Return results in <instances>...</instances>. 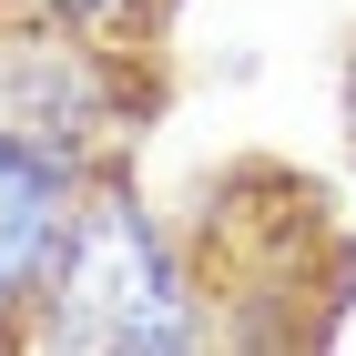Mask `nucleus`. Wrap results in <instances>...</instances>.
<instances>
[{
  "label": "nucleus",
  "mask_w": 356,
  "mask_h": 356,
  "mask_svg": "<svg viewBox=\"0 0 356 356\" xmlns=\"http://www.w3.org/2000/svg\"><path fill=\"white\" fill-rule=\"evenodd\" d=\"M0 122L61 143V153H92V133L122 122L112 41L61 31V21H0Z\"/></svg>",
  "instance_id": "obj_2"
},
{
  "label": "nucleus",
  "mask_w": 356,
  "mask_h": 356,
  "mask_svg": "<svg viewBox=\"0 0 356 356\" xmlns=\"http://www.w3.org/2000/svg\"><path fill=\"white\" fill-rule=\"evenodd\" d=\"M82 193H92L82 153H61V143L0 122V336H21V316L41 305V285H51V265H61V234H72V214H82Z\"/></svg>",
  "instance_id": "obj_3"
},
{
  "label": "nucleus",
  "mask_w": 356,
  "mask_h": 356,
  "mask_svg": "<svg viewBox=\"0 0 356 356\" xmlns=\"http://www.w3.org/2000/svg\"><path fill=\"white\" fill-rule=\"evenodd\" d=\"M346 143H356V51H346Z\"/></svg>",
  "instance_id": "obj_5"
},
{
  "label": "nucleus",
  "mask_w": 356,
  "mask_h": 356,
  "mask_svg": "<svg viewBox=\"0 0 356 356\" xmlns=\"http://www.w3.org/2000/svg\"><path fill=\"white\" fill-rule=\"evenodd\" d=\"M153 0H0V21H61V31H92V41H122Z\"/></svg>",
  "instance_id": "obj_4"
},
{
  "label": "nucleus",
  "mask_w": 356,
  "mask_h": 356,
  "mask_svg": "<svg viewBox=\"0 0 356 356\" xmlns=\"http://www.w3.org/2000/svg\"><path fill=\"white\" fill-rule=\"evenodd\" d=\"M21 336L61 346V356H184L214 336V316L193 296L173 234L143 214V193L92 184L72 234H61V265L41 285V305L21 316Z\"/></svg>",
  "instance_id": "obj_1"
}]
</instances>
